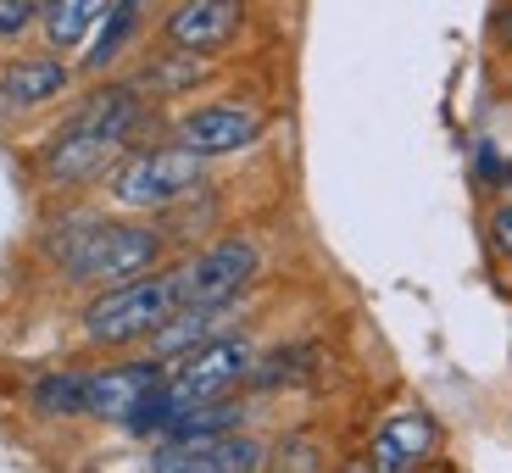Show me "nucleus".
Instances as JSON below:
<instances>
[{
  "mask_svg": "<svg viewBox=\"0 0 512 473\" xmlns=\"http://www.w3.org/2000/svg\"><path fill=\"white\" fill-rule=\"evenodd\" d=\"M179 312V284H173V268H151L140 279L106 284L95 290L84 307H78V340L101 357H117V351H140L167 318Z\"/></svg>",
  "mask_w": 512,
  "mask_h": 473,
  "instance_id": "2",
  "label": "nucleus"
},
{
  "mask_svg": "<svg viewBox=\"0 0 512 473\" xmlns=\"http://www.w3.org/2000/svg\"><path fill=\"white\" fill-rule=\"evenodd\" d=\"M134 84H140L145 95H151L156 106L162 101H184V95L206 90V84H218V62L201 51H173V45H156L151 56H145L140 67H134Z\"/></svg>",
  "mask_w": 512,
  "mask_h": 473,
  "instance_id": "14",
  "label": "nucleus"
},
{
  "mask_svg": "<svg viewBox=\"0 0 512 473\" xmlns=\"http://www.w3.org/2000/svg\"><path fill=\"white\" fill-rule=\"evenodd\" d=\"M179 284V307H240L262 273V240L251 234H212L201 251L167 262Z\"/></svg>",
  "mask_w": 512,
  "mask_h": 473,
  "instance_id": "4",
  "label": "nucleus"
},
{
  "mask_svg": "<svg viewBox=\"0 0 512 473\" xmlns=\"http://www.w3.org/2000/svg\"><path fill=\"white\" fill-rule=\"evenodd\" d=\"M334 473H368V462H340Z\"/></svg>",
  "mask_w": 512,
  "mask_h": 473,
  "instance_id": "24",
  "label": "nucleus"
},
{
  "mask_svg": "<svg viewBox=\"0 0 512 473\" xmlns=\"http://www.w3.org/2000/svg\"><path fill=\"white\" fill-rule=\"evenodd\" d=\"M256 334L229 323L218 329L212 340H201L195 351H184L179 362H167V390L179 407H201V401H223V396H240L245 379H251V362H256Z\"/></svg>",
  "mask_w": 512,
  "mask_h": 473,
  "instance_id": "5",
  "label": "nucleus"
},
{
  "mask_svg": "<svg viewBox=\"0 0 512 473\" xmlns=\"http://www.w3.org/2000/svg\"><path fill=\"white\" fill-rule=\"evenodd\" d=\"M167 379V362H156L151 351H117V357L90 368V423L123 429V418L151 396Z\"/></svg>",
  "mask_w": 512,
  "mask_h": 473,
  "instance_id": "10",
  "label": "nucleus"
},
{
  "mask_svg": "<svg viewBox=\"0 0 512 473\" xmlns=\"http://www.w3.org/2000/svg\"><path fill=\"white\" fill-rule=\"evenodd\" d=\"M123 156H128L123 140H112V134H101V128H90V123H78V117L67 112V123L56 128L45 145H39L34 167H39V184H45V190L73 195V190L101 184L106 173L123 162Z\"/></svg>",
  "mask_w": 512,
  "mask_h": 473,
  "instance_id": "7",
  "label": "nucleus"
},
{
  "mask_svg": "<svg viewBox=\"0 0 512 473\" xmlns=\"http://www.w3.org/2000/svg\"><path fill=\"white\" fill-rule=\"evenodd\" d=\"M268 468L273 473H323V468H329V457H323V446L307 435V429H295L284 446H273Z\"/></svg>",
  "mask_w": 512,
  "mask_h": 473,
  "instance_id": "18",
  "label": "nucleus"
},
{
  "mask_svg": "<svg viewBox=\"0 0 512 473\" xmlns=\"http://www.w3.org/2000/svg\"><path fill=\"white\" fill-rule=\"evenodd\" d=\"M418 473H457V462H446V457H429Z\"/></svg>",
  "mask_w": 512,
  "mask_h": 473,
  "instance_id": "23",
  "label": "nucleus"
},
{
  "mask_svg": "<svg viewBox=\"0 0 512 473\" xmlns=\"http://www.w3.org/2000/svg\"><path fill=\"white\" fill-rule=\"evenodd\" d=\"M273 446L251 429L234 435H206V440H151L145 473H268Z\"/></svg>",
  "mask_w": 512,
  "mask_h": 473,
  "instance_id": "8",
  "label": "nucleus"
},
{
  "mask_svg": "<svg viewBox=\"0 0 512 473\" xmlns=\"http://www.w3.org/2000/svg\"><path fill=\"white\" fill-rule=\"evenodd\" d=\"M268 123L273 117L262 101H251V95H218V101H195V106H184L179 117H167L162 134L190 145L206 162H223V156H240V151H251V145H262Z\"/></svg>",
  "mask_w": 512,
  "mask_h": 473,
  "instance_id": "6",
  "label": "nucleus"
},
{
  "mask_svg": "<svg viewBox=\"0 0 512 473\" xmlns=\"http://www.w3.org/2000/svg\"><path fill=\"white\" fill-rule=\"evenodd\" d=\"M245 23H251V0H173L156 23V45L218 56L245 34Z\"/></svg>",
  "mask_w": 512,
  "mask_h": 473,
  "instance_id": "9",
  "label": "nucleus"
},
{
  "mask_svg": "<svg viewBox=\"0 0 512 473\" xmlns=\"http://www.w3.org/2000/svg\"><path fill=\"white\" fill-rule=\"evenodd\" d=\"M229 312L234 307H179L140 351H151L156 362H179L184 351H195L201 340H212L218 329H229Z\"/></svg>",
  "mask_w": 512,
  "mask_h": 473,
  "instance_id": "17",
  "label": "nucleus"
},
{
  "mask_svg": "<svg viewBox=\"0 0 512 473\" xmlns=\"http://www.w3.org/2000/svg\"><path fill=\"white\" fill-rule=\"evenodd\" d=\"M39 6L45 0H0V45H17L23 34H39Z\"/></svg>",
  "mask_w": 512,
  "mask_h": 473,
  "instance_id": "19",
  "label": "nucleus"
},
{
  "mask_svg": "<svg viewBox=\"0 0 512 473\" xmlns=\"http://www.w3.org/2000/svg\"><path fill=\"white\" fill-rule=\"evenodd\" d=\"M490 39H496V51H507V56H512V0L490 12Z\"/></svg>",
  "mask_w": 512,
  "mask_h": 473,
  "instance_id": "22",
  "label": "nucleus"
},
{
  "mask_svg": "<svg viewBox=\"0 0 512 473\" xmlns=\"http://www.w3.org/2000/svg\"><path fill=\"white\" fill-rule=\"evenodd\" d=\"M429 457H440V423L429 407H396L368 440V473H418Z\"/></svg>",
  "mask_w": 512,
  "mask_h": 473,
  "instance_id": "12",
  "label": "nucleus"
},
{
  "mask_svg": "<svg viewBox=\"0 0 512 473\" xmlns=\"http://www.w3.org/2000/svg\"><path fill=\"white\" fill-rule=\"evenodd\" d=\"M106 6L112 0H45L39 6V39H45V51H84L95 34V23L106 17Z\"/></svg>",
  "mask_w": 512,
  "mask_h": 473,
  "instance_id": "16",
  "label": "nucleus"
},
{
  "mask_svg": "<svg viewBox=\"0 0 512 473\" xmlns=\"http://www.w3.org/2000/svg\"><path fill=\"white\" fill-rule=\"evenodd\" d=\"M212 162L195 156L190 145L179 140H145L123 156V162L106 173V195H112L117 212L128 218H167V212H179L195 190L206 184Z\"/></svg>",
  "mask_w": 512,
  "mask_h": 473,
  "instance_id": "3",
  "label": "nucleus"
},
{
  "mask_svg": "<svg viewBox=\"0 0 512 473\" xmlns=\"http://www.w3.org/2000/svg\"><path fill=\"white\" fill-rule=\"evenodd\" d=\"M78 84V67L62 51H34V56H12L0 67V123L28 112H45V106L67 101Z\"/></svg>",
  "mask_w": 512,
  "mask_h": 473,
  "instance_id": "11",
  "label": "nucleus"
},
{
  "mask_svg": "<svg viewBox=\"0 0 512 473\" xmlns=\"http://www.w3.org/2000/svg\"><path fill=\"white\" fill-rule=\"evenodd\" d=\"M23 407L39 423H90V368H45L23 379Z\"/></svg>",
  "mask_w": 512,
  "mask_h": 473,
  "instance_id": "15",
  "label": "nucleus"
},
{
  "mask_svg": "<svg viewBox=\"0 0 512 473\" xmlns=\"http://www.w3.org/2000/svg\"><path fill=\"white\" fill-rule=\"evenodd\" d=\"M474 179H479V190H501V184H507V156H501L496 140L474 145Z\"/></svg>",
  "mask_w": 512,
  "mask_h": 473,
  "instance_id": "21",
  "label": "nucleus"
},
{
  "mask_svg": "<svg viewBox=\"0 0 512 473\" xmlns=\"http://www.w3.org/2000/svg\"><path fill=\"white\" fill-rule=\"evenodd\" d=\"M56 273L78 290H106V284L140 279V273L162 268L173 251V234L162 229V218H101V212H73L62 218V229H51L45 240Z\"/></svg>",
  "mask_w": 512,
  "mask_h": 473,
  "instance_id": "1",
  "label": "nucleus"
},
{
  "mask_svg": "<svg viewBox=\"0 0 512 473\" xmlns=\"http://www.w3.org/2000/svg\"><path fill=\"white\" fill-rule=\"evenodd\" d=\"M151 6L156 0H112L106 17L95 23L90 45L78 51V78H112V67L123 62V56L145 39V28H151Z\"/></svg>",
  "mask_w": 512,
  "mask_h": 473,
  "instance_id": "13",
  "label": "nucleus"
},
{
  "mask_svg": "<svg viewBox=\"0 0 512 473\" xmlns=\"http://www.w3.org/2000/svg\"><path fill=\"white\" fill-rule=\"evenodd\" d=\"M501 195H512V156H507V184H501Z\"/></svg>",
  "mask_w": 512,
  "mask_h": 473,
  "instance_id": "25",
  "label": "nucleus"
},
{
  "mask_svg": "<svg viewBox=\"0 0 512 473\" xmlns=\"http://www.w3.org/2000/svg\"><path fill=\"white\" fill-rule=\"evenodd\" d=\"M485 245H490L496 262H507V268H512V195H501V201L485 212Z\"/></svg>",
  "mask_w": 512,
  "mask_h": 473,
  "instance_id": "20",
  "label": "nucleus"
}]
</instances>
